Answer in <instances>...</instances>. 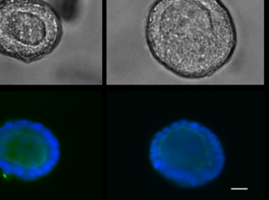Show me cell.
I'll return each mask as SVG.
<instances>
[{"label":"cell","instance_id":"3957f363","mask_svg":"<svg viewBox=\"0 0 269 200\" xmlns=\"http://www.w3.org/2000/svg\"><path fill=\"white\" fill-rule=\"evenodd\" d=\"M151 159L168 177L195 185L217 176L224 157L210 131L192 123H178L158 134L153 142Z\"/></svg>","mask_w":269,"mask_h":200},{"label":"cell","instance_id":"7a4b0ae2","mask_svg":"<svg viewBox=\"0 0 269 200\" xmlns=\"http://www.w3.org/2000/svg\"><path fill=\"white\" fill-rule=\"evenodd\" d=\"M63 26L55 7L44 0H0V54L25 64L51 54Z\"/></svg>","mask_w":269,"mask_h":200},{"label":"cell","instance_id":"6da1fadb","mask_svg":"<svg viewBox=\"0 0 269 200\" xmlns=\"http://www.w3.org/2000/svg\"><path fill=\"white\" fill-rule=\"evenodd\" d=\"M151 53L178 76H211L230 60L237 33L220 0H158L147 17Z\"/></svg>","mask_w":269,"mask_h":200},{"label":"cell","instance_id":"277c9868","mask_svg":"<svg viewBox=\"0 0 269 200\" xmlns=\"http://www.w3.org/2000/svg\"><path fill=\"white\" fill-rule=\"evenodd\" d=\"M59 148L56 137L42 124L8 121L0 127V169L24 181L35 180L56 167Z\"/></svg>","mask_w":269,"mask_h":200}]
</instances>
